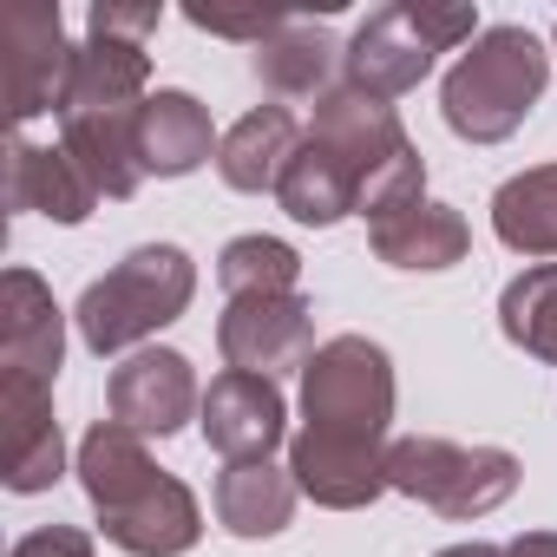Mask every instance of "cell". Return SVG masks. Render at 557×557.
Masks as SVG:
<instances>
[{
	"label": "cell",
	"instance_id": "16",
	"mask_svg": "<svg viewBox=\"0 0 557 557\" xmlns=\"http://www.w3.org/2000/svg\"><path fill=\"white\" fill-rule=\"evenodd\" d=\"M99 531H106L119 550H132V557H184V550L203 537V511H197V492L164 472L138 505L99 518Z\"/></svg>",
	"mask_w": 557,
	"mask_h": 557
},
{
	"label": "cell",
	"instance_id": "3",
	"mask_svg": "<svg viewBox=\"0 0 557 557\" xmlns=\"http://www.w3.org/2000/svg\"><path fill=\"white\" fill-rule=\"evenodd\" d=\"M394 361L368 335H335L302 368V433L342 453H387Z\"/></svg>",
	"mask_w": 557,
	"mask_h": 557
},
{
	"label": "cell",
	"instance_id": "19",
	"mask_svg": "<svg viewBox=\"0 0 557 557\" xmlns=\"http://www.w3.org/2000/svg\"><path fill=\"white\" fill-rule=\"evenodd\" d=\"M223 138H210V112L190 92H151L138 112V158L145 177H190Z\"/></svg>",
	"mask_w": 557,
	"mask_h": 557
},
{
	"label": "cell",
	"instance_id": "1",
	"mask_svg": "<svg viewBox=\"0 0 557 557\" xmlns=\"http://www.w3.org/2000/svg\"><path fill=\"white\" fill-rule=\"evenodd\" d=\"M190 296H197V262L177 243H138L99 283H86L73 322H79V342L106 361V355H125V348L151 342L158 329H171L190 309Z\"/></svg>",
	"mask_w": 557,
	"mask_h": 557
},
{
	"label": "cell",
	"instance_id": "10",
	"mask_svg": "<svg viewBox=\"0 0 557 557\" xmlns=\"http://www.w3.org/2000/svg\"><path fill=\"white\" fill-rule=\"evenodd\" d=\"M210 453H223L230 466H249V459H269L289 433V407H283V387L262 381V374H216L203 387V413H197Z\"/></svg>",
	"mask_w": 557,
	"mask_h": 557
},
{
	"label": "cell",
	"instance_id": "27",
	"mask_svg": "<svg viewBox=\"0 0 557 557\" xmlns=\"http://www.w3.org/2000/svg\"><path fill=\"white\" fill-rule=\"evenodd\" d=\"M216 283H223L230 302H236V296H296L302 256H296L283 236H236V243H223V256H216Z\"/></svg>",
	"mask_w": 557,
	"mask_h": 557
},
{
	"label": "cell",
	"instance_id": "4",
	"mask_svg": "<svg viewBox=\"0 0 557 557\" xmlns=\"http://www.w3.org/2000/svg\"><path fill=\"white\" fill-rule=\"evenodd\" d=\"M459 40H479V14L472 8H433V0H400V8H374L355 40L342 47V86L368 92V99H400L413 92L440 53H453Z\"/></svg>",
	"mask_w": 557,
	"mask_h": 557
},
{
	"label": "cell",
	"instance_id": "11",
	"mask_svg": "<svg viewBox=\"0 0 557 557\" xmlns=\"http://www.w3.org/2000/svg\"><path fill=\"white\" fill-rule=\"evenodd\" d=\"M309 138L329 145V151L355 171V203H361V184H368L381 164H394L400 151H413V138L400 132L394 106H387V99H368V92H355V86H335V92L315 99Z\"/></svg>",
	"mask_w": 557,
	"mask_h": 557
},
{
	"label": "cell",
	"instance_id": "12",
	"mask_svg": "<svg viewBox=\"0 0 557 557\" xmlns=\"http://www.w3.org/2000/svg\"><path fill=\"white\" fill-rule=\"evenodd\" d=\"M66 361V315L34 269L0 275V374L53 381Z\"/></svg>",
	"mask_w": 557,
	"mask_h": 557
},
{
	"label": "cell",
	"instance_id": "29",
	"mask_svg": "<svg viewBox=\"0 0 557 557\" xmlns=\"http://www.w3.org/2000/svg\"><path fill=\"white\" fill-rule=\"evenodd\" d=\"M184 21H190V27H203V34H223V40H249V47H262V40L283 27L289 14H210V8H190Z\"/></svg>",
	"mask_w": 557,
	"mask_h": 557
},
{
	"label": "cell",
	"instance_id": "31",
	"mask_svg": "<svg viewBox=\"0 0 557 557\" xmlns=\"http://www.w3.org/2000/svg\"><path fill=\"white\" fill-rule=\"evenodd\" d=\"M505 557H557V531H524L505 544Z\"/></svg>",
	"mask_w": 557,
	"mask_h": 557
},
{
	"label": "cell",
	"instance_id": "5",
	"mask_svg": "<svg viewBox=\"0 0 557 557\" xmlns=\"http://www.w3.org/2000/svg\"><path fill=\"white\" fill-rule=\"evenodd\" d=\"M387 492H407L440 518H485L518 492V459L505 446H453L413 433L387 446Z\"/></svg>",
	"mask_w": 557,
	"mask_h": 557
},
{
	"label": "cell",
	"instance_id": "33",
	"mask_svg": "<svg viewBox=\"0 0 557 557\" xmlns=\"http://www.w3.org/2000/svg\"><path fill=\"white\" fill-rule=\"evenodd\" d=\"M550 40H557V27H550Z\"/></svg>",
	"mask_w": 557,
	"mask_h": 557
},
{
	"label": "cell",
	"instance_id": "14",
	"mask_svg": "<svg viewBox=\"0 0 557 557\" xmlns=\"http://www.w3.org/2000/svg\"><path fill=\"white\" fill-rule=\"evenodd\" d=\"M8 210H40V216H53V223H86L92 216V203H99V190H92V177L73 164V151L66 145H27L21 132L8 138Z\"/></svg>",
	"mask_w": 557,
	"mask_h": 557
},
{
	"label": "cell",
	"instance_id": "22",
	"mask_svg": "<svg viewBox=\"0 0 557 557\" xmlns=\"http://www.w3.org/2000/svg\"><path fill=\"white\" fill-rule=\"evenodd\" d=\"M466 243H472L466 216L453 203H426V197L413 210L374 223V256L394 262V269H453L466 256Z\"/></svg>",
	"mask_w": 557,
	"mask_h": 557
},
{
	"label": "cell",
	"instance_id": "28",
	"mask_svg": "<svg viewBox=\"0 0 557 557\" xmlns=\"http://www.w3.org/2000/svg\"><path fill=\"white\" fill-rule=\"evenodd\" d=\"M86 27H92L99 40H132V47H145V40L164 27V8H112V0H99V8L86 14Z\"/></svg>",
	"mask_w": 557,
	"mask_h": 557
},
{
	"label": "cell",
	"instance_id": "17",
	"mask_svg": "<svg viewBox=\"0 0 557 557\" xmlns=\"http://www.w3.org/2000/svg\"><path fill=\"white\" fill-rule=\"evenodd\" d=\"M249 66L262 79V92H275V99H322V92H335L329 79L342 66V47H335V34L322 21H296L289 14L249 53Z\"/></svg>",
	"mask_w": 557,
	"mask_h": 557
},
{
	"label": "cell",
	"instance_id": "30",
	"mask_svg": "<svg viewBox=\"0 0 557 557\" xmlns=\"http://www.w3.org/2000/svg\"><path fill=\"white\" fill-rule=\"evenodd\" d=\"M8 557H92V537H86V531H73V524H47V531L21 537Z\"/></svg>",
	"mask_w": 557,
	"mask_h": 557
},
{
	"label": "cell",
	"instance_id": "18",
	"mask_svg": "<svg viewBox=\"0 0 557 557\" xmlns=\"http://www.w3.org/2000/svg\"><path fill=\"white\" fill-rule=\"evenodd\" d=\"M158 479H164V466H151V453H145V440H138L132 426L99 420V426L79 440V485H86V498H92L99 518L138 505Z\"/></svg>",
	"mask_w": 557,
	"mask_h": 557
},
{
	"label": "cell",
	"instance_id": "26",
	"mask_svg": "<svg viewBox=\"0 0 557 557\" xmlns=\"http://www.w3.org/2000/svg\"><path fill=\"white\" fill-rule=\"evenodd\" d=\"M498 329H505L511 348H524L537 361H557V262H537L518 283H505Z\"/></svg>",
	"mask_w": 557,
	"mask_h": 557
},
{
	"label": "cell",
	"instance_id": "23",
	"mask_svg": "<svg viewBox=\"0 0 557 557\" xmlns=\"http://www.w3.org/2000/svg\"><path fill=\"white\" fill-rule=\"evenodd\" d=\"M275 203H283L296 223H309V230H329V223L355 216V171L329 145L302 138L296 164L283 171V184H275Z\"/></svg>",
	"mask_w": 557,
	"mask_h": 557
},
{
	"label": "cell",
	"instance_id": "13",
	"mask_svg": "<svg viewBox=\"0 0 557 557\" xmlns=\"http://www.w3.org/2000/svg\"><path fill=\"white\" fill-rule=\"evenodd\" d=\"M138 112H106V106H73L60 112V145L73 151V164L92 177L99 197H132L145 184V158H138Z\"/></svg>",
	"mask_w": 557,
	"mask_h": 557
},
{
	"label": "cell",
	"instance_id": "21",
	"mask_svg": "<svg viewBox=\"0 0 557 557\" xmlns=\"http://www.w3.org/2000/svg\"><path fill=\"white\" fill-rule=\"evenodd\" d=\"M296 472L269 466V459H249V466H223L216 472V518L230 537H275L289 518H296Z\"/></svg>",
	"mask_w": 557,
	"mask_h": 557
},
{
	"label": "cell",
	"instance_id": "7",
	"mask_svg": "<svg viewBox=\"0 0 557 557\" xmlns=\"http://www.w3.org/2000/svg\"><path fill=\"white\" fill-rule=\"evenodd\" d=\"M216 348L236 374H289V368H309L315 355V309L309 296H236L216 322Z\"/></svg>",
	"mask_w": 557,
	"mask_h": 557
},
{
	"label": "cell",
	"instance_id": "15",
	"mask_svg": "<svg viewBox=\"0 0 557 557\" xmlns=\"http://www.w3.org/2000/svg\"><path fill=\"white\" fill-rule=\"evenodd\" d=\"M296 151H302L296 112H289V106H256V112H243V119L223 132V145H216V177H223L230 190L262 197V190L283 184V171L296 164Z\"/></svg>",
	"mask_w": 557,
	"mask_h": 557
},
{
	"label": "cell",
	"instance_id": "32",
	"mask_svg": "<svg viewBox=\"0 0 557 557\" xmlns=\"http://www.w3.org/2000/svg\"><path fill=\"white\" fill-rule=\"evenodd\" d=\"M440 557H505V544H453V550H440Z\"/></svg>",
	"mask_w": 557,
	"mask_h": 557
},
{
	"label": "cell",
	"instance_id": "20",
	"mask_svg": "<svg viewBox=\"0 0 557 557\" xmlns=\"http://www.w3.org/2000/svg\"><path fill=\"white\" fill-rule=\"evenodd\" d=\"M289 472L329 511H361L387 492V453H342V446H322L309 433L289 440Z\"/></svg>",
	"mask_w": 557,
	"mask_h": 557
},
{
	"label": "cell",
	"instance_id": "8",
	"mask_svg": "<svg viewBox=\"0 0 557 557\" xmlns=\"http://www.w3.org/2000/svg\"><path fill=\"white\" fill-rule=\"evenodd\" d=\"M106 407L119 426H132L138 440H171L190 413H203V387L190 374V361L177 348H138L125 368H112Z\"/></svg>",
	"mask_w": 557,
	"mask_h": 557
},
{
	"label": "cell",
	"instance_id": "9",
	"mask_svg": "<svg viewBox=\"0 0 557 557\" xmlns=\"http://www.w3.org/2000/svg\"><path fill=\"white\" fill-rule=\"evenodd\" d=\"M0 479L8 492H47L66 472V440L53 420V381L0 374Z\"/></svg>",
	"mask_w": 557,
	"mask_h": 557
},
{
	"label": "cell",
	"instance_id": "25",
	"mask_svg": "<svg viewBox=\"0 0 557 557\" xmlns=\"http://www.w3.org/2000/svg\"><path fill=\"white\" fill-rule=\"evenodd\" d=\"M492 230L518 256H557V164L505 177L492 197Z\"/></svg>",
	"mask_w": 557,
	"mask_h": 557
},
{
	"label": "cell",
	"instance_id": "2",
	"mask_svg": "<svg viewBox=\"0 0 557 557\" xmlns=\"http://www.w3.org/2000/svg\"><path fill=\"white\" fill-rule=\"evenodd\" d=\"M544 79H550V53L537 47V34L485 27L472 53H459V66L446 73L440 112L466 145H505L544 99Z\"/></svg>",
	"mask_w": 557,
	"mask_h": 557
},
{
	"label": "cell",
	"instance_id": "24",
	"mask_svg": "<svg viewBox=\"0 0 557 557\" xmlns=\"http://www.w3.org/2000/svg\"><path fill=\"white\" fill-rule=\"evenodd\" d=\"M151 53L132 47V40H86L79 60H73V92H66V112L73 106H106V112H125V106H145L151 92Z\"/></svg>",
	"mask_w": 557,
	"mask_h": 557
},
{
	"label": "cell",
	"instance_id": "6",
	"mask_svg": "<svg viewBox=\"0 0 557 557\" xmlns=\"http://www.w3.org/2000/svg\"><path fill=\"white\" fill-rule=\"evenodd\" d=\"M73 60H79V47H66L60 8H47V0H14V8L0 14V99H8V119L27 125L40 112H66Z\"/></svg>",
	"mask_w": 557,
	"mask_h": 557
}]
</instances>
